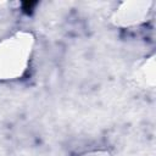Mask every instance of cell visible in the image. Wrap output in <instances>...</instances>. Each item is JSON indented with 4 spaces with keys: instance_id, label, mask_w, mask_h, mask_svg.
Segmentation results:
<instances>
[{
    "instance_id": "obj_4",
    "label": "cell",
    "mask_w": 156,
    "mask_h": 156,
    "mask_svg": "<svg viewBox=\"0 0 156 156\" xmlns=\"http://www.w3.org/2000/svg\"><path fill=\"white\" fill-rule=\"evenodd\" d=\"M79 156H112V155L107 150H93V151L84 152V154H82Z\"/></svg>"
},
{
    "instance_id": "obj_1",
    "label": "cell",
    "mask_w": 156,
    "mask_h": 156,
    "mask_svg": "<svg viewBox=\"0 0 156 156\" xmlns=\"http://www.w3.org/2000/svg\"><path fill=\"white\" fill-rule=\"evenodd\" d=\"M34 35L28 30H18L0 40V80L21 78L28 68Z\"/></svg>"
},
{
    "instance_id": "obj_3",
    "label": "cell",
    "mask_w": 156,
    "mask_h": 156,
    "mask_svg": "<svg viewBox=\"0 0 156 156\" xmlns=\"http://www.w3.org/2000/svg\"><path fill=\"white\" fill-rule=\"evenodd\" d=\"M155 57L151 56L144 61L135 71L134 79L144 88H152L155 85Z\"/></svg>"
},
{
    "instance_id": "obj_2",
    "label": "cell",
    "mask_w": 156,
    "mask_h": 156,
    "mask_svg": "<svg viewBox=\"0 0 156 156\" xmlns=\"http://www.w3.org/2000/svg\"><path fill=\"white\" fill-rule=\"evenodd\" d=\"M152 2L151 1H124L113 11L111 22L117 27L138 26L146 21Z\"/></svg>"
}]
</instances>
